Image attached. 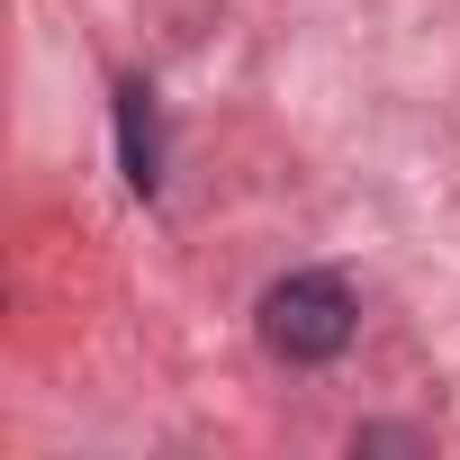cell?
Segmentation results:
<instances>
[{
  "label": "cell",
  "mask_w": 460,
  "mask_h": 460,
  "mask_svg": "<svg viewBox=\"0 0 460 460\" xmlns=\"http://www.w3.org/2000/svg\"><path fill=\"white\" fill-rule=\"evenodd\" d=\"M352 325H361V307L334 271H289L262 289V343L280 361H334L352 343Z\"/></svg>",
  "instance_id": "6da1fadb"
},
{
  "label": "cell",
  "mask_w": 460,
  "mask_h": 460,
  "mask_svg": "<svg viewBox=\"0 0 460 460\" xmlns=\"http://www.w3.org/2000/svg\"><path fill=\"white\" fill-rule=\"evenodd\" d=\"M118 145H127V181L154 190V181H163V136H154V91H145V82L118 91Z\"/></svg>",
  "instance_id": "7a4b0ae2"
}]
</instances>
